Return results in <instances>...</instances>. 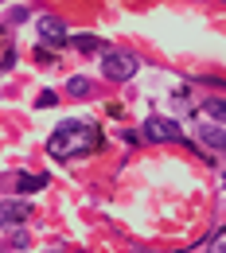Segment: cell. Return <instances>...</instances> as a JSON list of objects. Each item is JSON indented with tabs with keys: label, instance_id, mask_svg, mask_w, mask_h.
<instances>
[{
	"label": "cell",
	"instance_id": "6da1fadb",
	"mask_svg": "<svg viewBox=\"0 0 226 253\" xmlns=\"http://www.w3.org/2000/svg\"><path fill=\"white\" fill-rule=\"evenodd\" d=\"M97 144H101L97 125H90V121H63V125L51 132V140H47V152H51L55 160H74V156H86V152H94Z\"/></svg>",
	"mask_w": 226,
	"mask_h": 253
},
{
	"label": "cell",
	"instance_id": "7a4b0ae2",
	"mask_svg": "<svg viewBox=\"0 0 226 253\" xmlns=\"http://www.w3.org/2000/svg\"><path fill=\"white\" fill-rule=\"evenodd\" d=\"M136 59H133L129 51H113V47H105V59H101V70H105V78H113V82H129L133 74H136Z\"/></svg>",
	"mask_w": 226,
	"mask_h": 253
},
{
	"label": "cell",
	"instance_id": "3957f363",
	"mask_svg": "<svg viewBox=\"0 0 226 253\" xmlns=\"http://www.w3.org/2000/svg\"><path fill=\"white\" fill-rule=\"evenodd\" d=\"M180 136H183V128L176 125V121H168V117H148V121H144V140H152V144L180 140Z\"/></svg>",
	"mask_w": 226,
	"mask_h": 253
},
{
	"label": "cell",
	"instance_id": "277c9868",
	"mask_svg": "<svg viewBox=\"0 0 226 253\" xmlns=\"http://www.w3.org/2000/svg\"><path fill=\"white\" fill-rule=\"evenodd\" d=\"M32 218V207L28 203H20V199H4L0 203V226H24V222Z\"/></svg>",
	"mask_w": 226,
	"mask_h": 253
},
{
	"label": "cell",
	"instance_id": "5b68a950",
	"mask_svg": "<svg viewBox=\"0 0 226 253\" xmlns=\"http://www.w3.org/2000/svg\"><path fill=\"white\" fill-rule=\"evenodd\" d=\"M39 39L51 43V47L66 43V24L59 20V16H39Z\"/></svg>",
	"mask_w": 226,
	"mask_h": 253
},
{
	"label": "cell",
	"instance_id": "8992f818",
	"mask_svg": "<svg viewBox=\"0 0 226 253\" xmlns=\"http://www.w3.org/2000/svg\"><path fill=\"white\" fill-rule=\"evenodd\" d=\"M199 140H203L207 148L226 152V128H219V125H203V128H199Z\"/></svg>",
	"mask_w": 226,
	"mask_h": 253
},
{
	"label": "cell",
	"instance_id": "52a82bcc",
	"mask_svg": "<svg viewBox=\"0 0 226 253\" xmlns=\"http://www.w3.org/2000/svg\"><path fill=\"white\" fill-rule=\"evenodd\" d=\"M39 187H47L43 175H16V191H20V195H32V191H39Z\"/></svg>",
	"mask_w": 226,
	"mask_h": 253
},
{
	"label": "cell",
	"instance_id": "ba28073f",
	"mask_svg": "<svg viewBox=\"0 0 226 253\" xmlns=\"http://www.w3.org/2000/svg\"><path fill=\"white\" fill-rule=\"evenodd\" d=\"M70 43H74L78 51H105V43H101L97 35H70Z\"/></svg>",
	"mask_w": 226,
	"mask_h": 253
},
{
	"label": "cell",
	"instance_id": "9c48e42d",
	"mask_svg": "<svg viewBox=\"0 0 226 253\" xmlns=\"http://www.w3.org/2000/svg\"><path fill=\"white\" fill-rule=\"evenodd\" d=\"M66 90H70L74 97H90V90H94V82L78 74V78H70V82H66Z\"/></svg>",
	"mask_w": 226,
	"mask_h": 253
},
{
	"label": "cell",
	"instance_id": "30bf717a",
	"mask_svg": "<svg viewBox=\"0 0 226 253\" xmlns=\"http://www.w3.org/2000/svg\"><path fill=\"white\" fill-rule=\"evenodd\" d=\"M207 117L226 121V97H211V101H207Z\"/></svg>",
	"mask_w": 226,
	"mask_h": 253
},
{
	"label": "cell",
	"instance_id": "8fae6325",
	"mask_svg": "<svg viewBox=\"0 0 226 253\" xmlns=\"http://www.w3.org/2000/svg\"><path fill=\"white\" fill-rule=\"evenodd\" d=\"M207 253H226V230H219V234L207 242Z\"/></svg>",
	"mask_w": 226,
	"mask_h": 253
},
{
	"label": "cell",
	"instance_id": "7c38bea8",
	"mask_svg": "<svg viewBox=\"0 0 226 253\" xmlns=\"http://www.w3.org/2000/svg\"><path fill=\"white\" fill-rule=\"evenodd\" d=\"M55 101H59V97H55V94H51V90H47V94H43V97H39V101H35V105H39V109H47V105H55Z\"/></svg>",
	"mask_w": 226,
	"mask_h": 253
}]
</instances>
